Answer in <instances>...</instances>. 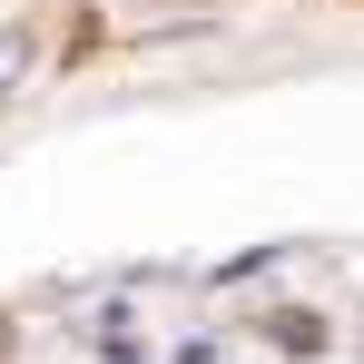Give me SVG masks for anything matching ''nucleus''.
Listing matches in <instances>:
<instances>
[{
    "label": "nucleus",
    "mask_w": 364,
    "mask_h": 364,
    "mask_svg": "<svg viewBox=\"0 0 364 364\" xmlns=\"http://www.w3.org/2000/svg\"><path fill=\"white\" fill-rule=\"evenodd\" d=\"M20 69H30V40H20V30H0V89H10Z\"/></svg>",
    "instance_id": "1"
}]
</instances>
